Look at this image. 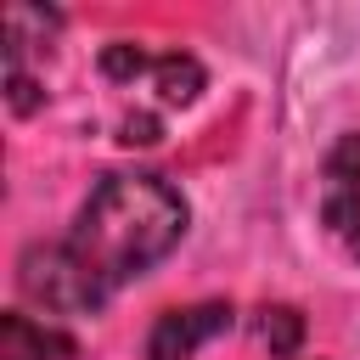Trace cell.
<instances>
[{
	"label": "cell",
	"instance_id": "obj_8",
	"mask_svg": "<svg viewBox=\"0 0 360 360\" xmlns=\"http://www.w3.org/2000/svg\"><path fill=\"white\" fill-rule=\"evenodd\" d=\"M101 73H107V79H135V73H152V62H146L135 45H124V39H118V45H107V51H101Z\"/></svg>",
	"mask_w": 360,
	"mask_h": 360
},
{
	"label": "cell",
	"instance_id": "obj_1",
	"mask_svg": "<svg viewBox=\"0 0 360 360\" xmlns=\"http://www.w3.org/2000/svg\"><path fill=\"white\" fill-rule=\"evenodd\" d=\"M186 236V197L163 174H107L79 208L68 248L107 287V298L163 264Z\"/></svg>",
	"mask_w": 360,
	"mask_h": 360
},
{
	"label": "cell",
	"instance_id": "obj_4",
	"mask_svg": "<svg viewBox=\"0 0 360 360\" xmlns=\"http://www.w3.org/2000/svg\"><path fill=\"white\" fill-rule=\"evenodd\" d=\"M326 225L338 236L360 231V135H343L326 158Z\"/></svg>",
	"mask_w": 360,
	"mask_h": 360
},
{
	"label": "cell",
	"instance_id": "obj_7",
	"mask_svg": "<svg viewBox=\"0 0 360 360\" xmlns=\"http://www.w3.org/2000/svg\"><path fill=\"white\" fill-rule=\"evenodd\" d=\"M259 343H264L270 354H298V343H304V315L287 309V304L259 309Z\"/></svg>",
	"mask_w": 360,
	"mask_h": 360
},
{
	"label": "cell",
	"instance_id": "obj_5",
	"mask_svg": "<svg viewBox=\"0 0 360 360\" xmlns=\"http://www.w3.org/2000/svg\"><path fill=\"white\" fill-rule=\"evenodd\" d=\"M0 360H73V338L34 315H0Z\"/></svg>",
	"mask_w": 360,
	"mask_h": 360
},
{
	"label": "cell",
	"instance_id": "obj_6",
	"mask_svg": "<svg viewBox=\"0 0 360 360\" xmlns=\"http://www.w3.org/2000/svg\"><path fill=\"white\" fill-rule=\"evenodd\" d=\"M152 79H158L163 107H186V101L202 90V68H197L191 56H158V62H152Z\"/></svg>",
	"mask_w": 360,
	"mask_h": 360
},
{
	"label": "cell",
	"instance_id": "obj_9",
	"mask_svg": "<svg viewBox=\"0 0 360 360\" xmlns=\"http://www.w3.org/2000/svg\"><path fill=\"white\" fill-rule=\"evenodd\" d=\"M124 141H141V146H146V141H158V124H152V118H129V124H124Z\"/></svg>",
	"mask_w": 360,
	"mask_h": 360
},
{
	"label": "cell",
	"instance_id": "obj_2",
	"mask_svg": "<svg viewBox=\"0 0 360 360\" xmlns=\"http://www.w3.org/2000/svg\"><path fill=\"white\" fill-rule=\"evenodd\" d=\"M17 281L51 315H96L107 304V287L73 259L68 242H34L22 253V264H17Z\"/></svg>",
	"mask_w": 360,
	"mask_h": 360
},
{
	"label": "cell",
	"instance_id": "obj_3",
	"mask_svg": "<svg viewBox=\"0 0 360 360\" xmlns=\"http://www.w3.org/2000/svg\"><path fill=\"white\" fill-rule=\"evenodd\" d=\"M231 332V304H191V309H169L158 326H152V343H146V360H191L197 343Z\"/></svg>",
	"mask_w": 360,
	"mask_h": 360
}]
</instances>
